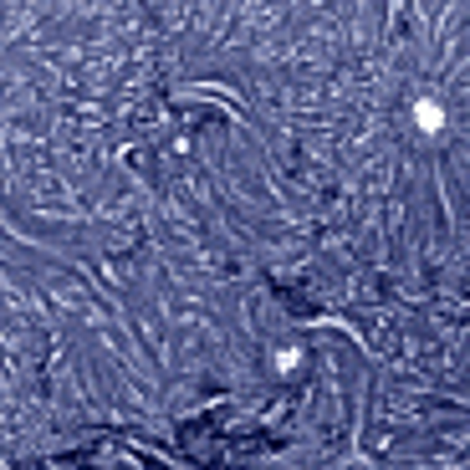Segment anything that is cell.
<instances>
[{"label": "cell", "mask_w": 470, "mask_h": 470, "mask_svg": "<svg viewBox=\"0 0 470 470\" xmlns=\"http://www.w3.org/2000/svg\"><path fill=\"white\" fill-rule=\"evenodd\" d=\"M414 123L424 128V133H440V128H445V113L435 108V102H414Z\"/></svg>", "instance_id": "6da1fadb"}, {"label": "cell", "mask_w": 470, "mask_h": 470, "mask_svg": "<svg viewBox=\"0 0 470 470\" xmlns=\"http://www.w3.org/2000/svg\"><path fill=\"white\" fill-rule=\"evenodd\" d=\"M296 363H302V353H296V348H282V353H276V368H282V373H291Z\"/></svg>", "instance_id": "7a4b0ae2"}]
</instances>
